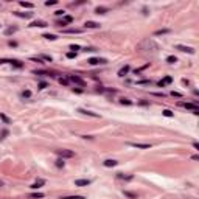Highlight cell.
<instances>
[{"label": "cell", "instance_id": "obj_15", "mask_svg": "<svg viewBox=\"0 0 199 199\" xmlns=\"http://www.w3.org/2000/svg\"><path fill=\"white\" fill-rule=\"evenodd\" d=\"M129 70H131V67H129V65H124V67H121V69L118 70V76H121V78H123L124 75H128V73H129Z\"/></svg>", "mask_w": 199, "mask_h": 199}, {"label": "cell", "instance_id": "obj_7", "mask_svg": "<svg viewBox=\"0 0 199 199\" xmlns=\"http://www.w3.org/2000/svg\"><path fill=\"white\" fill-rule=\"evenodd\" d=\"M92 184V180H89V179H76L75 180V187H87Z\"/></svg>", "mask_w": 199, "mask_h": 199}, {"label": "cell", "instance_id": "obj_43", "mask_svg": "<svg viewBox=\"0 0 199 199\" xmlns=\"http://www.w3.org/2000/svg\"><path fill=\"white\" fill-rule=\"evenodd\" d=\"M8 44H10V47H17V42H13V41H10Z\"/></svg>", "mask_w": 199, "mask_h": 199}, {"label": "cell", "instance_id": "obj_23", "mask_svg": "<svg viewBox=\"0 0 199 199\" xmlns=\"http://www.w3.org/2000/svg\"><path fill=\"white\" fill-rule=\"evenodd\" d=\"M42 38H45V39H48V41H56L58 38L55 34H50V33H45V34H42Z\"/></svg>", "mask_w": 199, "mask_h": 199}, {"label": "cell", "instance_id": "obj_25", "mask_svg": "<svg viewBox=\"0 0 199 199\" xmlns=\"http://www.w3.org/2000/svg\"><path fill=\"white\" fill-rule=\"evenodd\" d=\"M0 118H2V120H3V121L6 123V124H11V120L8 118V117H6V115H5L3 112H0Z\"/></svg>", "mask_w": 199, "mask_h": 199}, {"label": "cell", "instance_id": "obj_39", "mask_svg": "<svg viewBox=\"0 0 199 199\" xmlns=\"http://www.w3.org/2000/svg\"><path fill=\"white\" fill-rule=\"evenodd\" d=\"M58 2H56V0H48V2H45V5H47V6H51V5H56Z\"/></svg>", "mask_w": 199, "mask_h": 199}, {"label": "cell", "instance_id": "obj_41", "mask_svg": "<svg viewBox=\"0 0 199 199\" xmlns=\"http://www.w3.org/2000/svg\"><path fill=\"white\" fill-rule=\"evenodd\" d=\"M45 87H48L47 83H44V81H42V83H39V89H45Z\"/></svg>", "mask_w": 199, "mask_h": 199}, {"label": "cell", "instance_id": "obj_18", "mask_svg": "<svg viewBox=\"0 0 199 199\" xmlns=\"http://www.w3.org/2000/svg\"><path fill=\"white\" fill-rule=\"evenodd\" d=\"M14 16L22 17V19H30V17H31L33 14H31V13H19V11H16V13H14Z\"/></svg>", "mask_w": 199, "mask_h": 199}, {"label": "cell", "instance_id": "obj_24", "mask_svg": "<svg viewBox=\"0 0 199 199\" xmlns=\"http://www.w3.org/2000/svg\"><path fill=\"white\" fill-rule=\"evenodd\" d=\"M83 30H78V28H70V30H65L64 33H67V34H79Z\"/></svg>", "mask_w": 199, "mask_h": 199}, {"label": "cell", "instance_id": "obj_4", "mask_svg": "<svg viewBox=\"0 0 199 199\" xmlns=\"http://www.w3.org/2000/svg\"><path fill=\"white\" fill-rule=\"evenodd\" d=\"M56 154H58L61 159H70V157L75 156V152L70 151V149H56Z\"/></svg>", "mask_w": 199, "mask_h": 199}, {"label": "cell", "instance_id": "obj_17", "mask_svg": "<svg viewBox=\"0 0 199 199\" xmlns=\"http://www.w3.org/2000/svg\"><path fill=\"white\" fill-rule=\"evenodd\" d=\"M42 185H45V180H44V179H39V180H36V182L31 185V188H33V190H38V188H41Z\"/></svg>", "mask_w": 199, "mask_h": 199}, {"label": "cell", "instance_id": "obj_14", "mask_svg": "<svg viewBox=\"0 0 199 199\" xmlns=\"http://www.w3.org/2000/svg\"><path fill=\"white\" fill-rule=\"evenodd\" d=\"M100 25L98 22H92V20H87L86 23H84V28H100Z\"/></svg>", "mask_w": 199, "mask_h": 199}, {"label": "cell", "instance_id": "obj_13", "mask_svg": "<svg viewBox=\"0 0 199 199\" xmlns=\"http://www.w3.org/2000/svg\"><path fill=\"white\" fill-rule=\"evenodd\" d=\"M117 179L118 180H132L134 176L132 174H123V173H117Z\"/></svg>", "mask_w": 199, "mask_h": 199}, {"label": "cell", "instance_id": "obj_28", "mask_svg": "<svg viewBox=\"0 0 199 199\" xmlns=\"http://www.w3.org/2000/svg\"><path fill=\"white\" fill-rule=\"evenodd\" d=\"M58 81H59V83H61L62 86H69V84H70V81H69L67 78H59Z\"/></svg>", "mask_w": 199, "mask_h": 199}, {"label": "cell", "instance_id": "obj_44", "mask_svg": "<svg viewBox=\"0 0 199 199\" xmlns=\"http://www.w3.org/2000/svg\"><path fill=\"white\" fill-rule=\"evenodd\" d=\"M83 51H95V48H92V47H89V48H87V47H86Z\"/></svg>", "mask_w": 199, "mask_h": 199}, {"label": "cell", "instance_id": "obj_26", "mask_svg": "<svg viewBox=\"0 0 199 199\" xmlns=\"http://www.w3.org/2000/svg\"><path fill=\"white\" fill-rule=\"evenodd\" d=\"M64 165H65V162H64V159H61V157H59V159L56 160V167H58V168H62V167H64Z\"/></svg>", "mask_w": 199, "mask_h": 199}, {"label": "cell", "instance_id": "obj_40", "mask_svg": "<svg viewBox=\"0 0 199 199\" xmlns=\"http://www.w3.org/2000/svg\"><path fill=\"white\" fill-rule=\"evenodd\" d=\"M31 197H34V199H38V197H44V193H34V194H31Z\"/></svg>", "mask_w": 199, "mask_h": 199}, {"label": "cell", "instance_id": "obj_20", "mask_svg": "<svg viewBox=\"0 0 199 199\" xmlns=\"http://www.w3.org/2000/svg\"><path fill=\"white\" fill-rule=\"evenodd\" d=\"M107 11H109V10H107L106 6H98V8H95V13L96 14H106Z\"/></svg>", "mask_w": 199, "mask_h": 199}, {"label": "cell", "instance_id": "obj_27", "mask_svg": "<svg viewBox=\"0 0 199 199\" xmlns=\"http://www.w3.org/2000/svg\"><path fill=\"white\" fill-rule=\"evenodd\" d=\"M39 59H41V61L44 59V61H47V62H51V61H53L50 55H41V58H39Z\"/></svg>", "mask_w": 199, "mask_h": 199}, {"label": "cell", "instance_id": "obj_35", "mask_svg": "<svg viewBox=\"0 0 199 199\" xmlns=\"http://www.w3.org/2000/svg\"><path fill=\"white\" fill-rule=\"evenodd\" d=\"M137 84H139V86H143V84H151V81H149V79H142V81H137Z\"/></svg>", "mask_w": 199, "mask_h": 199}, {"label": "cell", "instance_id": "obj_9", "mask_svg": "<svg viewBox=\"0 0 199 199\" xmlns=\"http://www.w3.org/2000/svg\"><path fill=\"white\" fill-rule=\"evenodd\" d=\"M128 145L132 148H139V149H149L151 148L149 143H128Z\"/></svg>", "mask_w": 199, "mask_h": 199}, {"label": "cell", "instance_id": "obj_34", "mask_svg": "<svg viewBox=\"0 0 199 199\" xmlns=\"http://www.w3.org/2000/svg\"><path fill=\"white\" fill-rule=\"evenodd\" d=\"M163 115H165V117H170V118H171V117H174V114L171 112L170 109H165V111H163Z\"/></svg>", "mask_w": 199, "mask_h": 199}, {"label": "cell", "instance_id": "obj_30", "mask_svg": "<svg viewBox=\"0 0 199 199\" xmlns=\"http://www.w3.org/2000/svg\"><path fill=\"white\" fill-rule=\"evenodd\" d=\"M61 199H86L84 196H64V197H61Z\"/></svg>", "mask_w": 199, "mask_h": 199}, {"label": "cell", "instance_id": "obj_2", "mask_svg": "<svg viewBox=\"0 0 199 199\" xmlns=\"http://www.w3.org/2000/svg\"><path fill=\"white\" fill-rule=\"evenodd\" d=\"M180 107H185V109H190V111H193V114H199V107H197V103L194 101V103H182V101H179L177 103Z\"/></svg>", "mask_w": 199, "mask_h": 199}, {"label": "cell", "instance_id": "obj_36", "mask_svg": "<svg viewBox=\"0 0 199 199\" xmlns=\"http://www.w3.org/2000/svg\"><path fill=\"white\" fill-rule=\"evenodd\" d=\"M171 96H176V98H182V93H180V92H174V90H173V92H171Z\"/></svg>", "mask_w": 199, "mask_h": 199}, {"label": "cell", "instance_id": "obj_12", "mask_svg": "<svg viewBox=\"0 0 199 199\" xmlns=\"http://www.w3.org/2000/svg\"><path fill=\"white\" fill-rule=\"evenodd\" d=\"M171 83H173V78H171V76H165L163 79L159 81V87H165V86H168Z\"/></svg>", "mask_w": 199, "mask_h": 199}, {"label": "cell", "instance_id": "obj_21", "mask_svg": "<svg viewBox=\"0 0 199 199\" xmlns=\"http://www.w3.org/2000/svg\"><path fill=\"white\" fill-rule=\"evenodd\" d=\"M123 193H124V196H128L129 199H137V197H139V196L135 194V193H132V191H128V190H124Z\"/></svg>", "mask_w": 199, "mask_h": 199}, {"label": "cell", "instance_id": "obj_5", "mask_svg": "<svg viewBox=\"0 0 199 199\" xmlns=\"http://www.w3.org/2000/svg\"><path fill=\"white\" fill-rule=\"evenodd\" d=\"M174 48H176V50H179V51H184V53H190V55H194V48L187 47V45H180V44H177V45H174Z\"/></svg>", "mask_w": 199, "mask_h": 199}, {"label": "cell", "instance_id": "obj_22", "mask_svg": "<svg viewBox=\"0 0 199 199\" xmlns=\"http://www.w3.org/2000/svg\"><path fill=\"white\" fill-rule=\"evenodd\" d=\"M16 31H17L16 26H10V28H6V30H5V34H6V36H11V34H14Z\"/></svg>", "mask_w": 199, "mask_h": 199}, {"label": "cell", "instance_id": "obj_45", "mask_svg": "<svg viewBox=\"0 0 199 199\" xmlns=\"http://www.w3.org/2000/svg\"><path fill=\"white\" fill-rule=\"evenodd\" d=\"M0 187H3V182H2V180H0Z\"/></svg>", "mask_w": 199, "mask_h": 199}, {"label": "cell", "instance_id": "obj_3", "mask_svg": "<svg viewBox=\"0 0 199 199\" xmlns=\"http://www.w3.org/2000/svg\"><path fill=\"white\" fill-rule=\"evenodd\" d=\"M67 79L70 81V83H73V84H78V86H86V81L81 78V76H78V75H69L67 76Z\"/></svg>", "mask_w": 199, "mask_h": 199}, {"label": "cell", "instance_id": "obj_31", "mask_svg": "<svg viewBox=\"0 0 199 199\" xmlns=\"http://www.w3.org/2000/svg\"><path fill=\"white\" fill-rule=\"evenodd\" d=\"M20 6H23V8H33L34 5L30 3V2H20Z\"/></svg>", "mask_w": 199, "mask_h": 199}, {"label": "cell", "instance_id": "obj_11", "mask_svg": "<svg viewBox=\"0 0 199 199\" xmlns=\"http://www.w3.org/2000/svg\"><path fill=\"white\" fill-rule=\"evenodd\" d=\"M103 165H104L106 168H114V167L118 165V162L114 160V159H107V160H104V162H103Z\"/></svg>", "mask_w": 199, "mask_h": 199}, {"label": "cell", "instance_id": "obj_19", "mask_svg": "<svg viewBox=\"0 0 199 199\" xmlns=\"http://www.w3.org/2000/svg\"><path fill=\"white\" fill-rule=\"evenodd\" d=\"M168 33H171V30L170 28H163V30H157L154 33V36H163V34H168Z\"/></svg>", "mask_w": 199, "mask_h": 199}, {"label": "cell", "instance_id": "obj_16", "mask_svg": "<svg viewBox=\"0 0 199 199\" xmlns=\"http://www.w3.org/2000/svg\"><path fill=\"white\" fill-rule=\"evenodd\" d=\"M30 26H39V28H44V26H47V22H44V20H34L30 23Z\"/></svg>", "mask_w": 199, "mask_h": 199}, {"label": "cell", "instance_id": "obj_1", "mask_svg": "<svg viewBox=\"0 0 199 199\" xmlns=\"http://www.w3.org/2000/svg\"><path fill=\"white\" fill-rule=\"evenodd\" d=\"M137 50L139 51H152V53H156L159 50V45L156 44L154 39L146 38V39H143L142 42L137 44Z\"/></svg>", "mask_w": 199, "mask_h": 199}, {"label": "cell", "instance_id": "obj_33", "mask_svg": "<svg viewBox=\"0 0 199 199\" xmlns=\"http://www.w3.org/2000/svg\"><path fill=\"white\" fill-rule=\"evenodd\" d=\"M22 96H23V98H30V96H31V90H23V92H22Z\"/></svg>", "mask_w": 199, "mask_h": 199}, {"label": "cell", "instance_id": "obj_42", "mask_svg": "<svg viewBox=\"0 0 199 199\" xmlns=\"http://www.w3.org/2000/svg\"><path fill=\"white\" fill-rule=\"evenodd\" d=\"M55 16H64V11H62V10H58V11H55Z\"/></svg>", "mask_w": 199, "mask_h": 199}, {"label": "cell", "instance_id": "obj_37", "mask_svg": "<svg viewBox=\"0 0 199 199\" xmlns=\"http://www.w3.org/2000/svg\"><path fill=\"white\" fill-rule=\"evenodd\" d=\"M70 50H73V53H75L76 50H81V47H79V45H75V44H73V45H70Z\"/></svg>", "mask_w": 199, "mask_h": 199}, {"label": "cell", "instance_id": "obj_38", "mask_svg": "<svg viewBox=\"0 0 199 199\" xmlns=\"http://www.w3.org/2000/svg\"><path fill=\"white\" fill-rule=\"evenodd\" d=\"M75 56H76V53H73V51H69V53H67V58H69V59H73Z\"/></svg>", "mask_w": 199, "mask_h": 199}, {"label": "cell", "instance_id": "obj_32", "mask_svg": "<svg viewBox=\"0 0 199 199\" xmlns=\"http://www.w3.org/2000/svg\"><path fill=\"white\" fill-rule=\"evenodd\" d=\"M176 61H177L176 56H168V58H167V62H168V64H174Z\"/></svg>", "mask_w": 199, "mask_h": 199}, {"label": "cell", "instance_id": "obj_10", "mask_svg": "<svg viewBox=\"0 0 199 199\" xmlns=\"http://www.w3.org/2000/svg\"><path fill=\"white\" fill-rule=\"evenodd\" d=\"M78 112L84 114V115H89V117H93V118H100V115H98V114H95V112H92V111H87V109H83V107H79Z\"/></svg>", "mask_w": 199, "mask_h": 199}, {"label": "cell", "instance_id": "obj_8", "mask_svg": "<svg viewBox=\"0 0 199 199\" xmlns=\"http://www.w3.org/2000/svg\"><path fill=\"white\" fill-rule=\"evenodd\" d=\"M72 22H73V17H72V16H62V20L58 25L59 26H65V25H70Z\"/></svg>", "mask_w": 199, "mask_h": 199}, {"label": "cell", "instance_id": "obj_6", "mask_svg": "<svg viewBox=\"0 0 199 199\" xmlns=\"http://www.w3.org/2000/svg\"><path fill=\"white\" fill-rule=\"evenodd\" d=\"M87 62H89L90 65H103V64H106L107 61H106V59H103V58H90Z\"/></svg>", "mask_w": 199, "mask_h": 199}, {"label": "cell", "instance_id": "obj_29", "mask_svg": "<svg viewBox=\"0 0 199 199\" xmlns=\"http://www.w3.org/2000/svg\"><path fill=\"white\" fill-rule=\"evenodd\" d=\"M120 103H121V104H126V106L132 104V101H131V100H128V98H121V100H120Z\"/></svg>", "mask_w": 199, "mask_h": 199}]
</instances>
